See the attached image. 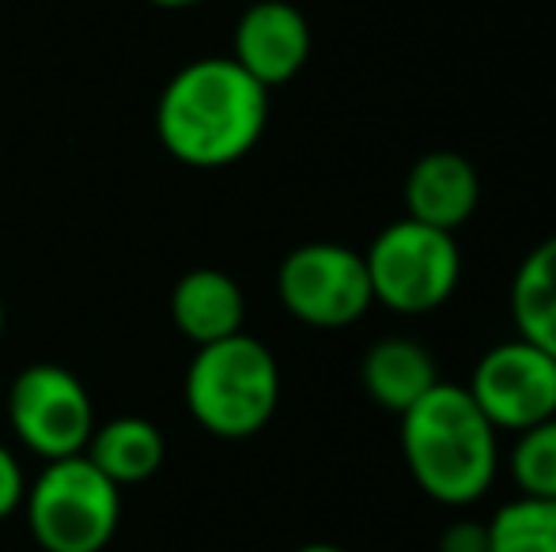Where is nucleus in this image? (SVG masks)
Returning <instances> with one entry per match:
<instances>
[{"label": "nucleus", "instance_id": "nucleus-5", "mask_svg": "<svg viewBox=\"0 0 556 552\" xmlns=\"http://www.w3.org/2000/svg\"><path fill=\"white\" fill-rule=\"evenodd\" d=\"M364 266L375 303L405 318L446 307L462 284V251L454 231L428 228L409 216L387 223L371 239Z\"/></svg>", "mask_w": 556, "mask_h": 552}, {"label": "nucleus", "instance_id": "nucleus-21", "mask_svg": "<svg viewBox=\"0 0 556 552\" xmlns=\"http://www.w3.org/2000/svg\"><path fill=\"white\" fill-rule=\"evenodd\" d=\"M4 325H8V307H4V295H0V337H4Z\"/></svg>", "mask_w": 556, "mask_h": 552}, {"label": "nucleus", "instance_id": "nucleus-15", "mask_svg": "<svg viewBox=\"0 0 556 552\" xmlns=\"http://www.w3.org/2000/svg\"><path fill=\"white\" fill-rule=\"evenodd\" d=\"M489 552H556V500L515 496L489 518Z\"/></svg>", "mask_w": 556, "mask_h": 552}, {"label": "nucleus", "instance_id": "nucleus-10", "mask_svg": "<svg viewBox=\"0 0 556 552\" xmlns=\"http://www.w3.org/2000/svg\"><path fill=\"white\" fill-rule=\"evenodd\" d=\"M405 216L428 228L458 231L473 220L481 205V175L462 152L440 147V152L420 155L405 175Z\"/></svg>", "mask_w": 556, "mask_h": 552}, {"label": "nucleus", "instance_id": "nucleus-2", "mask_svg": "<svg viewBox=\"0 0 556 552\" xmlns=\"http://www.w3.org/2000/svg\"><path fill=\"white\" fill-rule=\"evenodd\" d=\"M402 458L413 485L440 508H473L500 477V432L462 383H435L402 416Z\"/></svg>", "mask_w": 556, "mask_h": 552}, {"label": "nucleus", "instance_id": "nucleus-11", "mask_svg": "<svg viewBox=\"0 0 556 552\" xmlns=\"http://www.w3.org/2000/svg\"><path fill=\"white\" fill-rule=\"evenodd\" d=\"M170 322L190 345H213L247 322V295L224 269H190L170 287Z\"/></svg>", "mask_w": 556, "mask_h": 552}, {"label": "nucleus", "instance_id": "nucleus-17", "mask_svg": "<svg viewBox=\"0 0 556 552\" xmlns=\"http://www.w3.org/2000/svg\"><path fill=\"white\" fill-rule=\"evenodd\" d=\"M435 552H489V523L481 518H454L443 526Z\"/></svg>", "mask_w": 556, "mask_h": 552}, {"label": "nucleus", "instance_id": "nucleus-12", "mask_svg": "<svg viewBox=\"0 0 556 552\" xmlns=\"http://www.w3.org/2000/svg\"><path fill=\"white\" fill-rule=\"evenodd\" d=\"M359 383H364V394L375 406L402 416L405 409L417 406L440 383V368H435V356L417 337L390 333V337H379L364 352Z\"/></svg>", "mask_w": 556, "mask_h": 552}, {"label": "nucleus", "instance_id": "nucleus-3", "mask_svg": "<svg viewBox=\"0 0 556 552\" xmlns=\"http://www.w3.org/2000/svg\"><path fill=\"white\" fill-rule=\"evenodd\" d=\"M193 424L216 439H250L280 406V363L250 333H231L193 352L182 378Z\"/></svg>", "mask_w": 556, "mask_h": 552}, {"label": "nucleus", "instance_id": "nucleus-1", "mask_svg": "<svg viewBox=\"0 0 556 552\" xmlns=\"http://www.w3.org/2000/svg\"><path fill=\"white\" fill-rule=\"evenodd\" d=\"M269 126V88L239 61L198 57L160 91L155 137L163 152L193 170H220L247 159Z\"/></svg>", "mask_w": 556, "mask_h": 552}, {"label": "nucleus", "instance_id": "nucleus-8", "mask_svg": "<svg viewBox=\"0 0 556 552\" xmlns=\"http://www.w3.org/2000/svg\"><path fill=\"white\" fill-rule=\"evenodd\" d=\"M496 432H522L556 413V360L522 337L500 341L473 363L466 383Z\"/></svg>", "mask_w": 556, "mask_h": 552}, {"label": "nucleus", "instance_id": "nucleus-9", "mask_svg": "<svg viewBox=\"0 0 556 552\" xmlns=\"http://www.w3.org/2000/svg\"><path fill=\"white\" fill-rule=\"evenodd\" d=\"M231 57L269 91L295 80L311 57L307 15L288 0H257L235 23Z\"/></svg>", "mask_w": 556, "mask_h": 552}, {"label": "nucleus", "instance_id": "nucleus-19", "mask_svg": "<svg viewBox=\"0 0 556 552\" xmlns=\"http://www.w3.org/2000/svg\"><path fill=\"white\" fill-rule=\"evenodd\" d=\"M148 4H155V8H198V4H205V0H148Z\"/></svg>", "mask_w": 556, "mask_h": 552}, {"label": "nucleus", "instance_id": "nucleus-7", "mask_svg": "<svg viewBox=\"0 0 556 552\" xmlns=\"http://www.w3.org/2000/svg\"><path fill=\"white\" fill-rule=\"evenodd\" d=\"M12 435L42 462L84 454L96 432V401L80 375L61 363H30L8 386Z\"/></svg>", "mask_w": 556, "mask_h": 552}, {"label": "nucleus", "instance_id": "nucleus-14", "mask_svg": "<svg viewBox=\"0 0 556 552\" xmlns=\"http://www.w3.org/2000/svg\"><path fill=\"white\" fill-rule=\"evenodd\" d=\"M515 337L530 341L556 360V235L542 239L511 277Z\"/></svg>", "mask_w": 556, "mask_h": 552}, {"label": "nucleus", "instance_id": "nucleus-13", "mask_svg": "<svg viewBox=\"0 0 556 552\" xmlns=\"http://www.w3.org/2000/svg\"><path fill=\"white\" fill-rule=\"evenodd\" d=\"M84 454L117 488H129L144 485V480H152L163 470L167 439H163L160 424H152L148 416H114L106 424H96Z\"/></svg>", "mask_w": 556, "mask_h": 552}, {"label": "nucleus", "instance_id": "nucleus-18", "mask_svg": "<svg viewBox=\"0 0 556 552\" xmlns=\"http://www.w3.org/2000/svg\"><path fill=\"white\" fill-rule=\"evenodd\" d=\"M27 496V473H23L20 458L0 442V518L15 515Z\"/></svg>", "mask_w": 556, "mask_h": 552}, {"label": "nucleus", "instance_id": "nucleus-16", "mask_svg": "<svg viewBox=\"0 0 556 552\" xmlns=\"http://www.w3.org/2000/svg\"><path fill=\"white\" fill-rule=\"evenodd\" d=\"M507 473H511L519 496L556 500V413L515 432Z\"/></svg>", "mask_w": 556, "mask_h": 552}, {"label": "nucleus", "instance_id": "nucleus-4", "mask_svg": "<svg viewBox=\"0 0 556 552\" xmlns=\"http://www.w3.org/2000/svg\"><path fill=\"white\" fill-rule=\"evenodd\" d=\"M20 511L42 552H103L122 523V488L88 454H68L27 480Z\"/></svg>", "mask_w": 556, "mask_h": 552}, {"label": "nucleus", "instance_id": "nucleus-6", "mask_svg": "<svg viewBox=\"0 0 556 552\" xmlns=\"http://www.w3.org/2000/svg\"><path fill=\"white\" fill-rule=\"evenodd\" d=\"M280 307L311 330H349L375 307L364 254L341 243H303L277 269Z\"/></svg>", "mask_w": 556, "mask_h": 552}, {"label": "nucleus", "instance_id": "nucleus-20", "mask_svg": "<svg viewBox=\"0 0 556 552\" xmlns=\"http://www.w3.org/2000/svg\"><path fill=\"white\" fill-rule=\"evenodd\" d=\"M292 552H344L341 545H326V541H311V545H300Z\"/></svg>", "mask_w": 556, "mask_h": 552}]
</instances>
